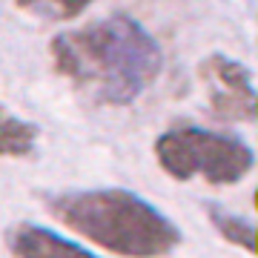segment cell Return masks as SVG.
<instances>
[{
	"label": "cell",
	"mask_w": 258,
	"mask_h": 258,
	"mask_svg": "<svg viewBox=\"0 0 258 258\" xmlns=\"http://www.w3.org/2000/svg\"><path fill=\"white\" fill-rule=\"evenodd\" d=\"M49 57L60 78L101 106L135 103L164 69L161 43L129 15L66 29L52 37Z\"/></svg>",
	"instance_id": "cell-1"
},
{
	"label": "cell",
	"mask_w": 258,
	"mask_h": 258,
	"mask_svg": "<svg viewBox=\"0 0 258 258\" xmlns=\"http://www.w3.org/2000/svg\"><path fill=\"white\" fill-rule=\"evenodd\" d=\"M46 207L66 230L123 258H164L184 238L152 201L120 186L66 189Z\"/></svg>",
	"instance_id": "cell-2"
},
{
	"label": "cell",
	"mask_w": 258,
	"mask_h": 258,
	"mask_svg": "<svg viewBox=\"0 0 258 258\" xmlns=\"http://www.w3.org/2000/svg\"><path fill=\"white\" fill-rule=\"evenodd\" d=\"M158 166L175 181L201 178L212 186H232L255 166V152L247 141L201 126H175L152 144Z\"/></svg>",
	"instance_id": "cell-3"
},
{
	"label": "cell",
	"mask_w": 258,
	"mask_h": 258,
	"mask_svg": "<svg viewBox=\"0 0 258 258\" xmlns=\"http://www.w3.org/2000/svg\"><path fill=\"white\" fill-rule=\"evenodd\" d=\"M198 78L207 89L212 118L224 123H252L258 120V89L252 72L227 55H210L198 63Z\"/></svg>",
	"instance_id": "cell-4"
},
{
	"label": "cell",
	"mask_w": 258,
	"mask_h": 258,
	"mask_svg": "<svg viewBox=\"0 0 258 258\" xmlns=\"http://www.w3.org/2000/svg\"><path fill=\"white\" fill-rule=\"evenodd\" d=\"M6 247H9L12 258H101L86 247H81L78 241L32 221H20L9 227Z\"/></svg>",
	"instance_id": "cell-5"
},
{
	"label": "cell",
	"mask_w": 258,
	"mask_h": 258,
	"mask_svg": "<svg viewBox=\"0 0 258 258\" xmlns=\"http://www.w3.org/2000/svg\"><path fill=\"white\" fill-rule=\"evenodd\" d=\"M40 129L26 118H18L0 103V158H29L37 147Z\"/></svg>",
	"instance_id": "cell-6"
},
{
	"label": "cell",
	"mask_w": 258,
	"mask_h": 258,
	"mask_svg": "<svg viewBox=\"0 0 258 258\" xmlns=\"http://www.w3.org/2000/svg\"><path fill=\"white\" fill-rule=\"evenodd\" d=\"M210 221L212 227L218 230L224 241H230L235 247L247 249L249 255L258 258V224L247 221V218H241V215H232V212L221 210V207H210Z\"/></svg>",
	"instance_id": "cell-7"
},
{
	"label": "cell",
	"mask_w": 258,
	"mask_h": 258,
	"mask_svg": "<svg viewBox=\"0 0 258 258\" xmlns=\"http://www.w3.org/2000/svg\"><path fill=\"white\" fill-rule=\"evenodd\" d=\"M15 6L40 20H75L92 6V0H15Z\"/></svg>",
	"instance_id": "cell-8"
},
{
	"label": "cell",
	"mask_w": 258,
	"mask_h": 258,
	"mask_svg": "<svg viewBox=\"0 0 258 258\" xmlns=\"http://www.w3.org/2000/svg\"><path fill=\"white\" fill-rule=\"evenodd\" d=\"M252 204H255V210H258V189H255V195H252Z\"/></svg>",
	"instance_id": "cell-9"
}]
</instances>
